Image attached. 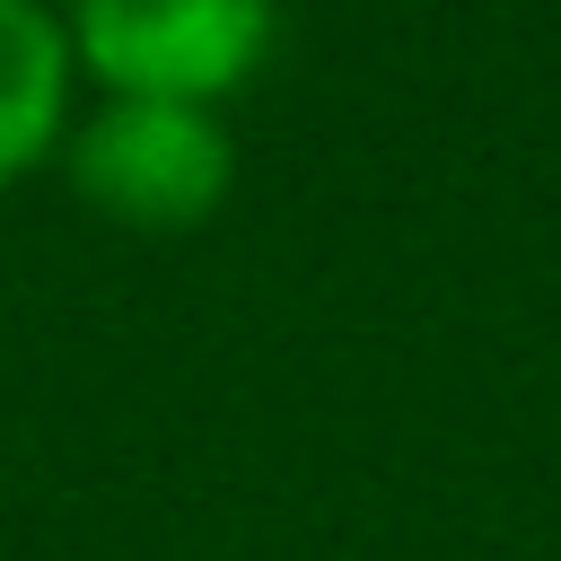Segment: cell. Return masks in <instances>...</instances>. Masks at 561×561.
<instances>
[{
  "label": "cell",
  "instance_id": "obj_1",
  "mask_svg": "<svg viewBox=\"0 0 561 561\" xmlns=\"http://www.w3.org/2000/svg\"><path fill=\"white\" fill-rule=\"evenodd\" d=\"M272 44V0H70V53L149 105H219Z\"/></svg>",
  "mask_w": 561,
  "mask_h": 561
},
{
  "label": "cell",
  "instance_id": "obj_2",
  "mask_svg": "<svg viewBox=\"0 0 561 561\" xmlns=\"http://www.w3.org/2000/svg\"><path fill=\"white\" fill-rule=\"evenodd\" d=\"M70 175L114 228H193L228 202V131L210 105H149L114 96L70 131Z\"/></svg>",
  "mask_w": 561,
  "mask_h": 561
},
{
  "label": "cell",
  "instance_id": "obj_3",
  "mask_svg": "<svg viewBox=\"0 0 561 561\" xmlns=\"http://www.w3.org/2000/svg\"><path fill=\"white\" fill-rule=\"evenodd\" d=\"M70 105V26L44 0H0V184L61 140Z\"/></svg>",
  "mask_w": 561,
  "mask_h": 561
}]
</instances>
